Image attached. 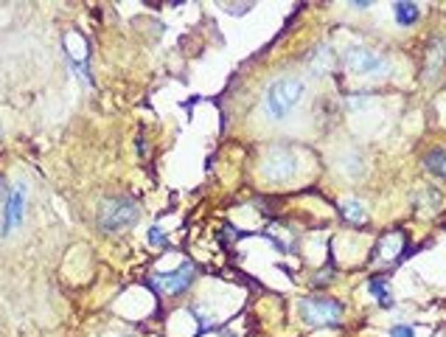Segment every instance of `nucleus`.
Here are the masks:
<instances>
[{
	"label": "nucleus",
	"instance_id": "f257e3e1",
	"mask_svg": "<svg viewBox=\"0 0 446 337\" xmlns=\"http://www.w3.org/2000/svg\"><path fill=\"white\" fill-rule=\"evenodd\" d=\"M306 93V85L295 76H281L275 82H269L261 93V110L272 121H284L295 113V107L301 104V98Z\"/></svg>",
	"mask_w": 446,
	"mask_h": 337
},
{
	"label": "nucleus",
	"instance_id": "f03ea898",
	"mask_svg": "<svg viewBox=\"0 0 446 337\" xmlns=\"http://www.w3.org/2000/svg\"><path fill=\"white\" fill-rule=\"evenodd\" d=\"M140 208L133 197H107L98 208V228L104 234H118L138 222Z\"/></svg>",
	"mask_w": 446,
	"mask_h": 337
},
{
	"label": "nucleus",
	"instance_id": "7ed1b4c3",
	"mask_svg": "<svg viewBox=\"0 0 446 337\" xmlns=\"http://www.w3.org/2000/svg\"><path fill=\"white\" fill-rule=\"evenodd\" d=\"M346 68L357 76H370V79H382L390 73V62L385 53L368 48V46H351L346 48V56H343Z\"/></svg>",
	"mask_w": 446,
	"mask_h": 337
},
{
	"label": "nucleus",
	"instance_id": "20e7f679",
	"mask_svg": "<svg viewBox=\"0 0 446 337\" xmlns=\"http://www.w3.org/2000/svg\"><path fill=\"white\" fill-rule=\"evenodd\" d=\"M298 312L306 326H340L343 323V304L337 298H323V295L304 298Z\"/></svg>",
	"mask_w": 446,
	"mask_h": 337
},
{
	"label": "nucleus",
	"instance_id": "39448f33",
	"mask_svg": "<svg viewBox=\"0 0 446 337\" xmlns=\"http://www.w3.org/2000/svg\"><path fill=\"white\" fill-rule=\"evenodd\" d=\"M259 169H261V177L269 183H286L298 169V155L289 146H272L264 152Z\"/></svg>",
	"mask_w": 446,
	"mask_h": 337
},
{
	"label": "nucleus",
	"instance_id": "423d86ee",
	"mask_svg": "<svg viewBox=\"0 0 446 337\" xmlns=\"http://www.w3.org/2000/svg\"><path fill=\"white\" fill-rule=\"evenodd\" d=\"M194 276H197L194 261L185 259L177 270H172V273H160V276H155L152 281H155V287L160 289L163 295H180V292H185V289L194 284Z\"/></svg>",
	"mask_w": 446,
	"mask_h": 337
},
{
	"label": "nucleus",
	"instance_id": "0eeeda50",
	"mask_svg": "<svg viewBox=\"0 0 446 337\" xmlns=\"http://www.w3.org/2000/svg\"><path fill=\"white\" fill-rule=\"evenodd\" d=\"M23 208H26V186L17 183L6 197V211H3V231H14L23 222Z\"/></svg>",
	"mask_w": 446,
	"mask_h": 337
},
{
	"label": "nucleus",
	"instance_id": "6e6552de",
	"mask_svg": "<svg viewBox=\"0 0 446 337\" xmlns=\"http://www.w3.org/2000/svg\"><path fill=\"white\" fill-rule=\"evenodd\" d=\"M404 244H407V239H404L402 234H388V237H382L379 250H376V261H385V264H390V261H402Z\"/></svg>",
	"mask_w": 446,
	"mask_h": 337
},
{
	"label": "nucleus",
	"instance_id": "1a4fd4ad",
	"mask_svg": "<svg viewBox=\"0 0 446 337\" xmlns=\"http://www.w3.org/2000/svg\"><path fill=\"white\" fill-rule=\"evenodd\" d=\"M424 166H427L430 175H435V177L446 180V146L444 144L432 146V149L424 155Z\"/></svg>",
	"mask_w": 446,
	"mask_h": 337
},
{
	"label": "nucleus",
	"instance_id": "9d476101",
	"mask_svg": "<svg viewBox=\"0 0 446 337\" xmlns=\"http://www.w3.org/2000/svg\"><path fill=\"white\" fill-rule=\"evenodd\" d=\"M446 62V43L444 40H432V46L427 51V76L432 79Z\"/></svg>",
	"mask_w": 446,
	"mask_h": 337
},
{
	"label": "nucleus",
	"instance_id": "9b49d317",
	"mask_svg": "<svg viewBox=\"0 0 446 337\" xmlns=\"http://www.w3.org/2000/svg\"><path fill=\"white\" fill-rule=\"evenodd\" d=\"M340 214H343V219H346V222H351V225H365V222H368L365 205H362L359 199H348V202H343V205H340Z\"/></svg>",
	"mask_w": 446,
	"mask_h": 337
},
{
	"label": "nucleus",
	"instance_id": "f8f14e48",
	"mask_svg": "<svg viewBox=\"0 0 446 337\" xmlns=\"http://www.w3.org/2000/svg\"><path fill=\"white\" fill-rule=\"evenodd\" d=\"M393 11H396V23L399 26H413V23L421 20V9L415 3H396Z\"/></svg>",
	"mask_w": 446,
	"mask_h": 337
},
{
	"label": "nucleus",
	"instance_id": "ddd939ff",
	"mask_svg": "<svg viewBox=\"0 0 446 337\" xmlns=\"http://www.w3.org/2000/svg\"><path fill=\"white\" fill-rule=\"evenodd\" d=\"M368 289H370V295L382 304V306H393V298H390V287H388V279H382V276H376V279H370L368 281Z\"/></svg>",
	"mask_w": 446,
	"mask_h": 337
},
{
	"label": "nucleus",
	"instance_id": "4468645a",
	"mask_svg": "<svg viewBox=\"0 0 446 337\" xmlns=\"http://www.w3.org/2000/svg\"><path fill=\"white\" fill-rule=\"evenodd\" d=\"M149 244L163 250V247H169V239H166V234L160 228H149Z\"/></svg>",
	"mask_w": 446,
	"mask_h": 337
},
{
	"label": "nucleus",
	"instance_id": "2eb2a0df",
	"mask_svg": "<svg viewBox=\"0 0 446 337\" xmlns=\"http://www.w3.org/2000/svg\"><path fill=\"white\" fill-rule=\"evenodd\" d=\"M390 337H415V335H413V326L399 323V326H393V329H390Z\"/></svg>",
	"mask_w": 446,
	"mask_h": 337
}]
</instances>
